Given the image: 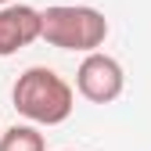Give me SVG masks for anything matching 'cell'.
<instances>
[{"instance_id": "6da1fadb", "label": "cell", "mask_w": 151, "mask_h": 151, "mask_svg": "<svg viewBox=\"0 0 151 151\" xmlns=\"http://www.w3.org/2000/svg\"><path fill=\"white\" fill-rule=\"evenodd\" d=\"M11 101L18 108V115H25L29 122L40 126H58L72 115L76 108V93L54 68L47 65H32L18 76V83L11 90Z\"/></svg>"}, {"instance_id": "7a4b0ae2", "label": "cell", "mask_w": 151, "mask_h": 151, "mask_svg": "<svg viewBox=\"0 0 151 151\" xmlns=\"http://www.w3.org/2000/svg\"><path fill=\"white\" fill-rule=\"evenodd\" d=\"M108 36V18L86 4H54L43 11V40L58 50H97Z\"/></svg>"}, {"instance_id": "3957f363", "label": "cell", "mask_w": 151, "mask_h": 151, "mask_svg": "<svg viewBox=\"0 0 151 151\" xmlns=\"http://www.w3.org/2000/svg\"><path fill=\"white\" fill-rule=\"evenodd\" d=\"M76 86L86 101L93 104H108L115 101L122 86H126V76H122V65L111 58V54H101V50H90L86 58L79 61V72H76Z\"/></svg>"}, {"instance_id": "277c9868", "label": "cell", "mask_w": 151, "mask_h": 151, "mask_svg": "<svg viewBox=\"0 0 151 151\" xmlns=\"http://www.w3.org/2000/svg\"><path fill=\"white\" fill-rule=\"evenodd\" d=\"M32 40H43V11L29 4H4L0 7V58L18 54Z\"/></svg>"}, {"instance_id": "5b68a950", "label": "cell", "mask_w": 151, "mask_h": 151, "mask_svg": "<svg viewBox=\"0 0 151 151\" xmlns=\"http://www.w3.org/2000/svg\"><path fill=\"white\" fill-rule=\"evenodd\" d=\"M0 151H47V140L36 126H11L0 133Z\"/></svg>"}, {"instance_id": "8992f818", "label": "cell", "mask_w": 151, "mask_h": 151, "mask_svg": "<svg viewBox=\"0 0 151 151\" xmlns=\"http://www.w3.org/2000/svg\"><path fill=\"white\" fill-rule=\"evenodd\" d=\"M4 4H11V0H0V7H4Z\"/></svg>"}]
</instances>
